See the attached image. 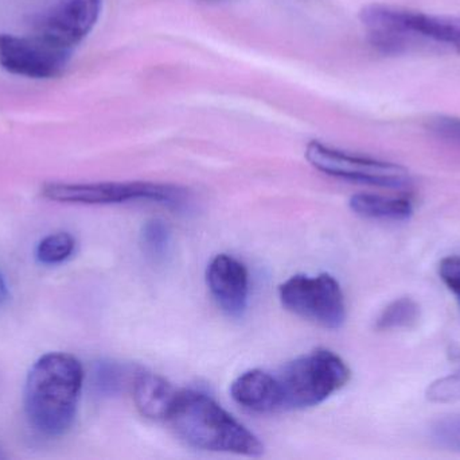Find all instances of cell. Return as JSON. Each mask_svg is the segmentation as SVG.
<instances>
[{
	"label": "cell",
	"instance_id": "13",
	"mask_svg": "<svg viewBox=\"0 0 460 460\" xmlns=\"http://www.w3.org/2000/svg\"><path fill=\"white\" fill-rule=\"evenodd\" d=\"M349 204L357 215L375 219V221H408L413 213L410 200L402 197L358 194L351 197Z\"/></svg>",
	"mask_w": 460,
	"mask_h": 460
},
{
	"label": "cell",
	"instance_id": "2",
	"mask_svg": "<svg viewBox=\"0 0 460 460\" xmlns=\"http://www.w3.org/2000/svg\"><path fill=\"white\" fill-rule=\"evenodd\" d=\"M370 43L383 53L460 51V16L372 3L359 13Z\"/></svg>",
	"mask_w": 460,
	"mask_h": 460
},
{
	"label": "cell",
	"instance_id": "15",
	"mask_svg": "<svg viewBox=\"0 0 460 460\" xmlns=\"http://www.w3.org/2000/svg\"><path fill=\"white\" fill-rule=\"evenodd\" d=\"M75 250V239L70 232H54L38 243L35 257L42 265H59L69 259Z\"/></svg>",
	"mask_w": 460,
	"mask_h": 460
},
{
	"label": "cell",
	"instance_id": "18",
	"mask_svg": "<svg viewBox=\"0 0 460 460\" xmlns=\"http://www.w3.org/2000/svg\"><path fill=\"white\" fill-rule=\"evenodd\" d=\"M431 437L439 447L460 453V415L435 421L431 427Z\"/></svg>",
	"mask_w": 460,
	"mask_h": 460
},
{
	"label": "cell",
	"instance_id": "12",
	"mask_svg": "<svg viewBox=\"0 0 460 460\" xmlns=\"http://www.w3.org/2000/svg\"><path fill=\"white\" fill-rule=\"evenodd\" d=\"M232 399L251 412H278L272 373L249 370L238 375L230 385Z\"/></svg>",
	"mask_w": 460,
	"mask_h": 460
},
{
	"label": "cell",
	"instance_id": "11",
	"mask_svg": "<svg viewBox=\"0 0 460 460\" xmlns=\"http://www.w3.org/2000/svg\"><path fill=\"white\" fill-rule=\"evenodd\" d=\"M131 388L135 407L143 418L166 421L178 389L153 373H137L132 380Z\"/></svg>",
	"mask_w": 460,
	"mask_h": 460
},
{
	"label": "cell",
	"instance_id": "4",
	"mask_svg": "<svg viewBox=\"0 0 460 460\" xmlns=\"http://www.w3.org/2000/svg\"><path fill=\"white\" fill-rule=\"evenodd\" d=\"M350 369L337 354L324 348L297 356L272 373L279 410L318 407L350 381Z\"/></svg>",
	"mask_w": 460,
	"mask_h": 460
},
{
	"label": "cell",
	"instance_id": "3",
	"mask_svg": "<svg viewBox=\"0 0 460 460\" xmlns=\"http://www.w3.org/2000/svg\"><path fill=\"white\" fill-rule=\"evenodd\" d=\"M164 423L196 450L243 456L264 454L259 437L202 392L178 391Z\"/></svg>",
	"mask_w": 460,
	"mask_h": 460
},
{
	"label": "cell",
	"instance_id": "16",
	"mask_svg": "<svg viewBox=\"0 0 460 460\" xmlns=\"http://www.w3.org/2000/svg\"><path fill=\"white\" fill-rule=\"evenodd\" d=\"M140 243L147 256L155 259L164 258L172 245V232L164 221L158 219L148 221L142 227Z\"/></svg>",
	"mask_w": 460,
	"mask_h": 460
},
{
	"label": "cell",
	"instance_id": "17",
	"mask_svg": "<svg viewBox=\"0 0 460 460\" xmlns=\"http://www.w3.org/2000/svg\"><path fill=\"white\" fill-rule=\"evenodd\" d=\"M427 400L434 404H454L460 401V366L456 372L434 381L427 388Z\"/></svg>",
	"mask_w": 460,
	"mask_h": 460
},
{
	"label": "cell",
	"instance_id": "5",
	"mask_svg": "<svg viewBox=\"0 0 460 460\" xmlns=\"http://www.w3.org/2000/svg\"><path fill=\"white\" fill-rule=\"evenodd\" d=\"M40 194L45 199L65 204L111 205L131 202L161 203L181 207L188 200L186 189L170 184L129 183H46Z\"/></svg>",
	"mask_w": 460,
	"mask_h": 460
},
{
	"label": "cell",
	"instance_id": "1",
	"mask_svg": "<svg viewBox=\"0 0 460 460\" xmlns=\"http://www.w3.org/2000/svg\"><path fill=\"white\" fill-rule=\"evenodd\" d=\"M84 385V367L72 354L40 356L27 374L24 412L32 428L48 437L72 429Z\"/></svg>",
	"mask_w": 460,
	"mask_h": 460
},
{
	"label": "cell",
	"instance_id": "14",
	"mask_svg": "<svg viewBox=\"0 0 460 460\" xmlns=\"http://www.w3.org/2000/svg\"><path fill=\"white\" fill-rule=\"evenodd\" d=\"M420 318V308L415 300L410 297H402L394 300L378 316L376 321V329L380 331H391V329H410Z\"/></svg>",
	"mask_w": 460,
	"mask_h": 460
},
{
	"label": "cell",
	"instance_id": "20",
	"mask_svg": "<svg viewBox=\"0 0 460 460\" xmlns=\"http://www.w3.org/2000/svg\"><path fill=\"white\" fill-rule=\"evenodd\" d=\"M432 134L443 142L460 148V119L454 116H438L429 124Z\"/></svg>",
	"mask_w": 460,
	"mask_h": 460
},
{
	"label": "cell",
	"instance_id": "8",
	"mask_svg": "<svg viewBox=\"0 0 460 460\" xmlns=\"http://www.w3.org/2000/svg\"><path fill=\"white\" fill-rule=\"evenodd\" d=\"M72 54V49L40 34L31 37L0 34V67L13 75L29 78L59 77L66 70Z\"/></svg>",
	"mask_w": 460,
	"mask_h": 460
},
{
	"label": "cell",
	"instance_id": "9",
	"mask_svg": "<svg viewBox=\"0 0 460 460\" xmlns=\"http://www.w3.org/2000/svg\"><path fill=\"white\" fill-rule=\"evenodd\" d=\"M102 0H56L38 24L37 34L75 49L96 26Z\"/></svg>",
	"mask_w": 460,
	"mask_h": 460
},
{
	"label": "cell",
	"instance_id": "10",
	"mask_svg": "<svg viewBox=\"0 0 460 460\" xmlns=\"http://www.w3.org/2000/svg\"><path fill=\"white\" fill-rule=\"evenodd\" d=\"M207 284L226 315L243 316L249 300V273L243 262L228 254H218L208 265Z\"/></svg>",
	"mask_w": 460,
	"mask_h": 460
},
{
	"label": "cell",
	"instance_id": "21",
	"mask_svg": "<svg viewBox=\"0 0 460 460\" xmlns=\"http://www.w3.org/2000/svg\"><path fill=\"white\" fill-rule=\"evenodd\" d=\"M440 280L456 296L460 305V256L446 257L439 264Z\"/></svg>",
	"mask_w": 460,
	"mask_h": 460
},
{
	"label": "cell",
	"instance_id": "22",
	"mask_svg": "<svg viewBox=\"0 0 460 460\" xmlns=\"http://www.w3.org/2000/svg\"><path fill=\"white\" fill-rule=\"evenodd\" d=\"M10 299V289L5 283L4 275L0 273V305L5 304Z\"/></svg>",
	"mask_w": 460,
	"mask_h": 460
},
{
	"label": "cell",
	"instance_id": "6",
	"mask_svg": "<svg viewBox=\"0 0 460 460\" xmlns=\"http://www.w3.org/2000/svg\"><path fill=\"white\" fill-rule=\"evenodd\" d=\"M279 299L289 312L323 329H340L346 321L345 296L332 275H292L279 286Z\"/></svg>",
	"mask_w": 460,
	"mask_h": 460
},
{
	"label": "cell",
	"instance_id": "19",
	"mask_svg": "<svg viewBox=\"0 0 460 460\" xmlns=\"http://www.w3.org/2000/svg\"><path fill=\"white\" fill-rule=\"evenodd\" d=\"M126 380V370L115 362H102L94 372V383L102 394H116Z\"/></svg>",
	"mask_w": 460,
	"mask_h": 460
},
{
	"label": "cell",
	"instance_id": "7",
	"mask_svg": "<svg viewBox=\"0 0 460 460\" xmlns=\"http://www.w3.org/2000/svg\"><path fill=\"white\" fill-rule=\"evenodd\" d=\"M305 157L311 167L319 172L351 183L389 189H402L411 185L410 173L400 165L357 156L324 145L319 140L308 143Z\"/></svg>",
	"mask_w": 460,
	"mask_h": 460
}]
</instances>
